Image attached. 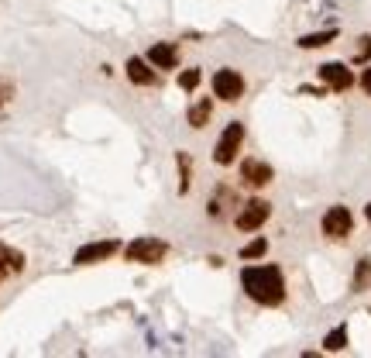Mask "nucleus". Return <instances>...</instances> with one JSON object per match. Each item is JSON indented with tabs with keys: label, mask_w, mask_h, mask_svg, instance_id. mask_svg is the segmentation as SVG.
<instances>
[{
	"label": "nucleus",
	"mask_w": 371,
	"mask_h": 358,
	"mask_svg": "<svg viewBox=\"0 0 371 358\" xmlns=\"http://www.w3.org/2000/svg\"><path fill=\"white\" fill-rule=\"evenodd\" d=\"M117 248H121V245H117L113 238H107V242H89V245L76 248L72 262H76V266H96V262H107Z\"/></svg>",
	"instance_id": "1a4fd4ad"
},
{
	"label": "nucleus",
	"mask_w": 371,
	"mask_h": 358,
	"mask_svg": "<svg viewBox=\"0 0 371 358\" xmlns=\"http://www.w3.org/2000/svg\"><path fill=\"white\" fill-rule=\"evenodd\" d=\"M333 38H337V28H327V31H309V35H303L296 45L309 52V48H323V45H330Z\"/></svg>",
	"instance_id": "dca6fc26"
},
{
	"label": "nucleus",
	"mask_w": 371,
	"mask_h": 358,
	"mask_svg": "<svg viewBox=\"0 0 371 358\" xmlns=\"http://www.w3.org/2000/svg\"><path fill=\"white\" fill-rule=\"evenodd\" d=\"M350 290H354V293H368V290H371V259H361V262L354 266Z\"/></svg>",
	"instance_id": "2eb2a0df"
},
{
	"label": "nucleus",
	"mask_w": 371,
	"mask_h": 358,
	"mask_svg": "<svg viewBox=\"0 0 371 358\" xmlns=\"http://www.w3.org/2000/svg\"><path fill=\"white\" fill-rule=\"evenodd\" d=\"M7 272H24V255L11 251L7 245H0V283L7 279Z\"/></svg>",
	"instance_id": "ddd939ff"
},
{
	"label": "nucleus",
	"mask_w": 371,
	"mask_h": 358,
	"mask_svg": "<svg viewBox=\"0 0 371 358\" xmlns=\"http://www.w3.org/2000/svg\"><path fill=\"white\" fill-rule=\"evenodd\" d=\"M348 348V324H337L327 337H323V352H344Z\"/></svg>",
	"instance_id": "f3484780"
},
{
	"label": "nucleus",
	"mask_w": 371,
	"mask_h": 358,
	"mask_svg": "<svg viewBox=\"0 0 371 358\" xmlns=\"http://www.w3.org/2000/svg\"><path fill=\"white\" fill-rule=\"evenodd\" d=\"M199 80H203V72H199V69H182V72H179V90L193 93V90L199 87Z\"/></svg>",
	"instance_id": "aec40b11"
},
{
	"label": "nucleus",
	"mask_w": 371,
	"mask_h": 358,
	"mask_svg": "<svg viewBox=\"0 0 371 358\" xmlns=\"http://www.w3.org/2000/svg\"><path fill=\"white\" fill-rule=\"evenodd\" d=\"M272 217V203L262 200V197H251L248 203H240L238 217H234V224H238V231H244V234H251V231H258L265 221Z\"/></svg>",
	"instance_id": "20e7f679"
},
{
	"label": "nucleus",
	"mask_w": 371,
	"mask_h": 358,
	"mask_svg": "<svg viewBox=\"0 0 371 358\" xmlns=\"http://www.w3.org/2000/svg\"><path fill=\"white\" fill-rule=\"evenodd\" d=\"M210 114H214V100L210 97H203V100H196L193 107H189V114H186V121H189V128H206L210 124Z\"/></svg>",
	"instance_id": "f8f14e48"
},
{
	"label": "nucleus",
	"mask_w": 371,
	"mask_h": 358,
	"mask_svg": "<svg viewBox=\"0 0 371 358\" xmlns=\"http://www.w3.org/2000/svg\"><path fill=\"white\" fill-rule=\"evenodd\" d=\"M368 63H371V35H365L358 52H354V66H368Z\"/></svg>",
	"instance_id": "412c9836"
},
{
	"label": "nucleus",
	"mask_w": 371,
	"mask_h": 358,
	"mask_svg": "<svg viewBox=\"0 0 371 358\" xmlns=\"http://www.w3.org/2000/svg\"><path fill=\"white\" fill-rule=\"evenodd\" d=\"M124 72H128V80H131L134 87H155L158 83V69L148 59H141V55H131L124 63Z\"/></svg>",
	"instance_id": "9d476101"
},
{
	"label": "nucleus",
	"mask_w": 371,
	"mask_h": 358,
	"mask_svg": "<svg viewBox=\"0 0 371 358\" xmlns=\"http://www.w3.org/2000/svg\"><path fill=\"white\" fill-rule=\"evenodd\" d=\"M214 97H220L223 104H238L244 97V76L238 69H217L214 72Z\"/></svg>",
	"instance_id": "423d86ee"
},
{
	"label": "nucleus",
	"mask_w": 371,
	"mask_h": 358,
	"mask_svg": "<svg viewBox=\"0 0 371 358\" xmlns=\"http://www.w3.org/2000/svg\"><path fill=\"white\" fill-rule=\"evenodd\" d=\"M175 166H179V193L186 197L189 186H193V158L186 152H175Z\"/></svg>",
	"instance_id": "4468645a"
},
{
	"label": "nucleus",
	"mask_w": 371,
	"mask_h": 358,
	"mask_svg": "<svg viewBox=\"0 0 371 358\" xmlns=\"http://www.w3.org/2000/svg\"><path fill=\"white\" fill-rule=\"evenodd\" d=\"M361 90H365V93L371 97V66L361 69Z\"/></svg>",
	"instance_id": "4be33fe9"
},
{
	"label": "nucleus",
	"mask_w": 371,
	"mask_h": 358,
	"mask_svg": "<svg viewBox=\"0 0 371 358\" xmlns=\"http://www.w3.org/2000/svg\"><path fill=\"white\" fill-rule=\"evenodd\" d=\"M0 100H4V97H0Z\"/></svg>",
	"instance_id": "b1692460"
},
{
	"label": "nucleus",
	"mask_w": 371,
	"mask_h": 358,
	"mask_svg": "<svg viewBox=\"0 0 371 358\" xmlns=\"http://www.w3.org/2000/svg\"><path fill=\"white\" fill-rule=\"evenodd\" d=\"M223 203H234V193L231 190H217V197H210V203H206V214L210 217H223Z\"/></svg>",
	"instance_id": "a211bd4d"
},
{
	"label": "nucleus",
	"mask_w": 371,
	"mask_h": 358,
	"mask_svg": "<svg viewBox=\"0 0 371 358\" xmlns=\"http://www.w3.org/2000/svg\"><path fill=\"white\" fill-rule=\"evenodd\" d=\"M272 179H275V169L268 162H262V158H244L240 162V183L248 190H265Z\"/></svg>",
	"instance_id": "0eeeda50"
},
{
	"label": "nucleus",
	"mask_w": 371,
	"mask_h": 358,
	"mask_svg": "<svg viewBox=\"0 0 371 358\" xmlns=\"http://www.w3.org/2000/svg\"><path fill=\"white\" fill-rule=\"evenodd\" d=\"M316 76H320V83L333 93H348L354 87V72H350L344 63H323V66L316 69Z\"/></svg>",
	"instance_id": "6e6552de"
},
{
	"label": "nucleus",
	"mask_w": 371,
	"mask_h": 358,
	"mask_svg": "<svg viewBox=\"0 0 371 358\" xmlns=\"http://www.w3.org/2000/svg\"><path fill=\"white\" fill-rule=\"evenodd\" d=\"M240 286L262 307H279L285 300V276L279 266H248L240 272Z\"/></svg>",
	"instance_id": "f257e3e1"
},
{
	"label": "nucleus",
	"mask_w": 371,
	"mask_h": 358,
	"mask_svg": "<svg viewBox=\"0 0 371 358\" xmlns=\"http://www.w3.org/2000/svg\"><path fill=\"white\" fill-rule=\"evenodd\" d=\"M240 145H244V124H240V121H231L217 138L214 162H217V166H234L238 156H240Z\"/></svg>",
	"instance_id": "f03ea898"
},
{
	"label": "nucleus",
	"mask_w": 371,
	"mask_h": 358,
	"mask_svg": "<svg viewBox=\"0 0 371 358\" xmlns=\"http://www.w3.org/2000/svg\"><path fill=\"white\" fill-rule=\"evenodd\" d=\"M320 231L333 238V242H344L348 234H354V217H350L348 207H340V203H333L327 214H323V221H320Z\"/></svg>",
	"instance_id": "39448f33"
},
{
	"label": "nucleus",
	"mask_w": 371,
	"mask_h": 358,
	"mask_svg": "<svg viewBox=\"0 0 371 358\" xmlns=\"http://www.w3.org/2000/svg\"><path fill=\"white\" fill-rule=\"evenodd\" d=\"M265 251H268V238H255V242H248L240 248V262H255V259H262Z\"/></svg>",
	"instance_id": "6ab92c4d"
},
{
	"label": "nucleus",
	"mask_w": 371,
	"mask_h": 358,
	"mask_svg": "<svg viewBox=\"0 0 371 358\" xmlns=\"http://www.w3.org/2000/svg\"><path fill=\"white\" fill-rule=\"evenodd\" d=\"M124 255H128V262H138V266H158L169 255V245L162 238H134L124 248Z\"/></svg>",
	"instance_id": "7ed1b4c3"
},
{
	"label": "nucleus",
	"mask_w": 371,
	"mask_h": 358,
	"mask_svg": "<svg viewBox=\"0 0 371 358\" xmlns=\"http://www.w3.org/2000/svg\"><path fill=\"white\" fill-rule=\"evenodd\" d=\"M145 59H148L158 72H165V69L179 66V48H175L172 42H155L152 48H148V55H145Z\"/></svg>",
	"instance_id": "9b49d317"
},
{
	"label": "nucleus",
	"mask_w": 371,
	"mask_h": 358,
	"mask_svg": "<svg viewBox=\"0 0 371 358\" xmlns=\"http://www.w3.org/2000/svg\"><path fill=\"white\" fill-rule=\"evenodd\" d=\"M365 217H368V224H371V203H368V207H365Z\"/></svg>",
	"instance_id": "5701e85b"
}]
</instances>
